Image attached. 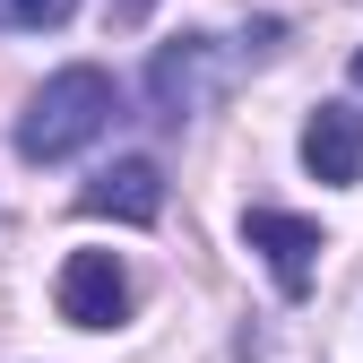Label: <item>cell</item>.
<instances>
[{
    "instance_id": "obj_1",
    "label": "cell",
    "mask_w": 363,
    "mask_h": 363,
    "mask_svg": "<svg viewBox=\"0 0 363 363\" xmlns=\"http://www.w3.org/2000/svg\"><path fill=\"white\" fill-rule=\"evenodd\" d=\"M104 130H113V78L86 69V61H69V69H52L26 96V113H18V156L26 164H61L86 139H104Z\"/></svg>"
},
{
    "instance_id": "obj_2",
    "label": "cell",
    "mask_w": 363,
    "mask_h": 363,
    "mask_svg": "<svg viewBox=\"0 0 363 363\" xmlns=\"http://www.w3.org/2000/svg\"><path fill=\"white\" fill-rule=\"evenodd\" d=\"M216 86H225V43H216V35H182V43H164V52L147 61V104H156L164 121L208 113Z\"/></svg>"
},
{
    "instance_id": "obj_3",
    "label": "cell",
    "mask_w": 363,
    "mask_h": 363,
    "mask_svg": "<svg viewBox=\"0 0 363 363\" xmlns=\"http://www.w3.org/2000/svg\"><path fill=\"white\" fill-rule=\"evenodd\" d=\"M52 294H61V320H78V329H113L121 311H130V268H121L113 251H69Z\"/></svg>"
},
{
    "instance_id": "obj_4",
    "label": "cell",
    "mask_w": 363,
    "mask_h": 363,
    "mask_svg": "<svg viewBox=\"0 0 363 363\" xmlns=\"http://www.w3.org/2000/svg\"><path fill=\"white\" fill-rule=\"evenodd\" d=\"M242 242L268 259V277H277L286 294H311V268H320V225H311V216L251 208V216H242Z\"/></svg>"
},
{
    "instance_id": "obj_5",
    "label": "cell",
    "mask_w": 363,
    "mask_h": 363,
    "mask_svg": "<svg viewBox=\"0 0 363 363\" xmlns=\"http://www.w3.org/2000/svg\"><path fill=\"white\" fill-rule=\"evenodd\" d=\"M78 208L86 216H113V225H156L164 216V164L156 156H121V164H104L78 191Z\"/></svg>"
},
{
    "instance_id": "obj_6",
    "label": "cell",
    "mask_w": 363,
    "mask_h": 363,
    "mask_svg": "<svg viewBox=\"0 0 363 363\" xmlns=\"http://www.w3.org/2000/svg\"><path fill=\"white\" fill-rule=\"evenodd\" d=\"M303 164H311V182H354L363 173V113L354 104H320L303 121Z\"/></svg>"
},
{
    "instance_id": "obj_7",
    "label": "cell",
    "mask_w": 363,
    "mask_h": 363,
    "mask_svg": "<svg viewBox=\"0 0 363 363\" xmlns=\"http://www.w3.org/2000/svg\"><path fill=\"white\" fill-rule=\"evenodd\" d=\"M69 9H78V0H0V26H69Z\"/></svg>"
},
{
    "instance_id": "obj_8",
    "label": "cell",
    "mask_w": 363,
    "mask_h": 363,
    "mask_svg": "<svg viewBox=\"0 0 363 363\" xmlns=\"http://www.w3.org/2000/svg\"><path fill=\"white\" fill-rule=\"evenodd\" d=\"M113 18H121V26H139V18H147V0H113Z\"/></svg>"
},
{
    "instance_id": "obj_9",
    "label": "cell",
    "mask_w": 363,
    "mask_h": 363,
    "mask_svg": "<svg viewBox=\"0 0 363 363\" xmlns=\"http://www.w3.org/2000/svg\"><path fill=\"white\" fill-rule=\"evenodd\" d=\"M354 86H363V52H354Z\"/></svg>"
}]
</instances>
